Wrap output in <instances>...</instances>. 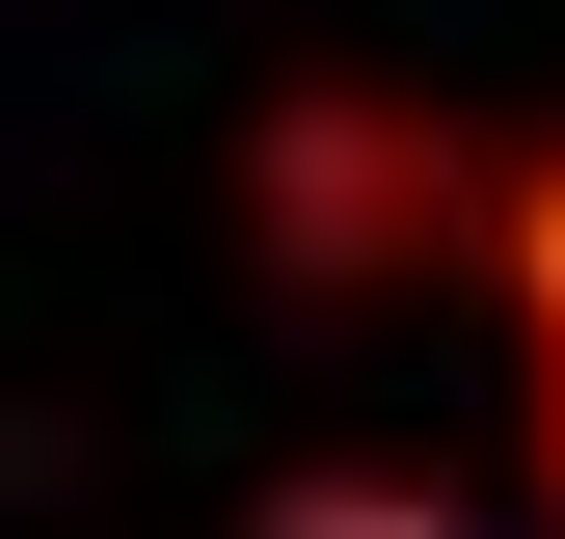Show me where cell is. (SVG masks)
Wrapping results in <instances>:
<instances>
[{
  "instance_id": "6da1fadb",
  "label": "cell",
  "mask_w": 565,
  "mask_h": 539,
  "mask_svg": "<svg viewBox=\"0 0 565 539\" xmlns=\"http://www.w3.org/2000/svg\"><path fill=\"white\" fill-rule=\"evenodd\" d=\"M484 189H512V135L431 108V82H269L243 108L269 297H431V270H484Z\"/></svg>"
},
{
  "instance_id": "7a4b0ae2",
  "label": "cell",
  "mask_w": 565,
  "mask_h": 539,
  "mask_svg": "<svg viewBox=\"0 0 565 539\" xmlns=\"http://www.w3.org/2000/svg\"><path fill=\"white\" fill-rule=\"evenodd\" d=\"M484 324L565 351V135H512V189H484Z\"/></svg>"
},
{
  "instance_id": "3957f363",
  "label": "cell",
  "mask_w": 565,
  "mask_h": 539,
  "mask_svg": "<svg viewBox=\"0 0 565 539\" xmlns=\"http://www.w3.org/2000/svg\"><path fill=\"white\" fill-rule=\"evenodd\" d=\"M512 486H539V512H565V351H539V458H512Z\"/></svg>"
}]
</instances>
